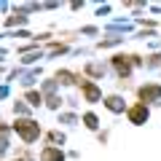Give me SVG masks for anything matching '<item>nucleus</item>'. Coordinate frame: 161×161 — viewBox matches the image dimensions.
<instances>
[{
  "label": "nucleus",
  "instance_id": "7",
  "mask_svg": "<svg viewBox=\"0 0 161 161\" xmlns=\"http://www.w3.org/2000/svg\"><path fill=\"white\" fill-rule=\"evenodd\" d=\"M115 67H118V73H124V75L129 73V62H126L124 57H118V59H115Z\"/></svg>",
  "mask_w": 161,
  "mask_h": 161
},
{
  "label": "nucleus",
  "instance_id": "4",
  "mask_svg": "<svg viewBox=\"0 0 161 161\" xmlns=\"http://www.w3.org/2000/svg\"><path fill=\"white\" fill-rule=\"evenodd\" d=\"M43 161H62V153L57 148H46L43 150Z\"/></svg>",
  "mask_w": 161,
  "mask_h": 161
},
{
  "label": "nucleus",
  "instance_id": "9",
  "mask_svg": "<svg viewBox=\"0 0 161 161\" xmlns=\"http://www.w3.org/2000/svg\"><path fill=\"white\" fill-rule=\"evenodd\" d=\"M27 99H30L32 105H38V102H40V97H38V94H27Z\"/></svg>",
  "mask_w": 161,
  "mask_h": 161
},
{
  "label": "nucleus",
  "instance_id": "5",
  "mask_svg": "<svg viewBox=\"0 0 161 161\" xmlns=\"http://www.w3.org/2000/svg\"><path fill=\"white\" fill-rule=\"evenodd\" d=\"M83 92H86V99H89V102L99 99V89H97V86H92V83H86V86H83Z\"/></svg>",
  "mask_w": 161,
  "mask_h": 161
},
{
  "label": "nucleus",
  "instance_id": "3",
  "mask_svg": "<svg viewBox=\"0 0 161 161\" xmlns=\"http://www.w3.org/2000/svg\"><path fill=\"white\" fill-rule=\"evenodd\" d=\"M140 97H142L145 102H148V99H158V97H161V86H148V89H142Z\"/></svg>",
  "mask_w": 161,
  "mask_h": 161
},
{
  "label": "nucleus",
  "instance_id": "2",
  "mask_svg": "<svg viewBox=\"0 0 161 161\" xmlns=\"http://www.w3.org/2000/svg\"><path fill=\"white\" fill-rule=\"evenodd\" d=\"M129 118H132V124H145V118H148V108H145V105L132 108V110H129Z\"/></svg>",
  "mask_w": 161,
  "mask_h": 161
},
{
  "label": "nucleus",
  "instance_id": "8",
  "mask_svg": "<svg viewBox=\"0 0 161 161\" xmlns=\"http://www.w3.org/2000/svg\"><path fill=\"white\" fill-rule=\"evenodd\" d=\"M83 121H86V126H89V129H97V115H92V113H89Z\"/></svg>",
  "mask_w": 161,
  "mask_h": 161
},
{
  "label": "nucleus",
  "instance_id": "6",
  "mask_svg": "<svg viewBox=\"0 0 161 161\" xmlns=\"http://www.w3.org/2000/svg\"><path fill=\"white\" fill-rule=\"evenodd\" d=\"M108 108H110V110H115V113H118V110H124V102H121V97H110V99H108Z\"/></svg>",
  "mask_w": 161,
  "mask_h": 161
},
{
  "label": "nucleus",
  "instance_id": "1",
  "mask_svg": "<svg viewBox=\"0 0 161 161\" xmlns=\"http://www.w3.org/2000/svg\"><path fill=\"white\" fill-rule=\"evenodd\" d=\"M14 129H16L19 134H22L27 142H32V140H38V134H40V129H38V124H32V121H16L14 124Z\"/></svg>",
  "mask_w": 161,
  "mask_h": 161
}]
</instances>
